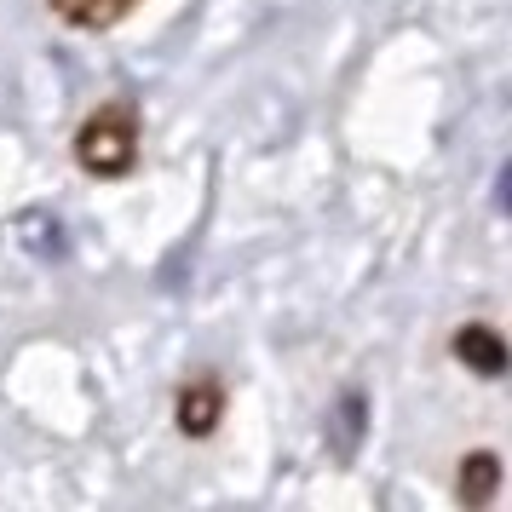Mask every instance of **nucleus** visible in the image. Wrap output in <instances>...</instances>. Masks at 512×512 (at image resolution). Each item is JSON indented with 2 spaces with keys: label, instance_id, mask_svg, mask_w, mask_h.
<instances>
[{
  "label": "nucleus",
  "instance_id": "obj_1",
  "mask_svg": "<svg viewBox=\"0 0 512 512\" xmlns=\"http://www.w3.org/2000/svg\"><path fill=\"white\" fill-rule=\"evenodd\" d=\"M139 144H144V110L139 98H104L93 116L75 127V167L87 179H127L139 167Z\"/></svg>",
  "mask_w": 512,
  "mask_h": 512
},
{
  "label": "nucleus",
  "instance_id": "obj_2",
  "mask_svg": "<svg viewBox=\"0 0 512 512\" xmlns=\"http://www.w3.org/2000/svg\"><path fill=\"white\" fill-rule=\"evenodd\" d=\"M219 420H225V380L213 369L190 374L185 386H179V397H173V426L185 438H213Z\"/></svg>",
  "mask_w": 512,
  "mask_h": 512
},
{
  "label": "nucleus",
  "instance_id": "obj_3",
  "mask_svg": "<svg viewBox=\"0 0 512 512\" xmlns=\"http://www.w3.org/2000/svg\"><path fill=\"white\" fill-rule=\"evenodd\" d=\"M449 351H455V363H466V374H478V380H501L507 363H512L501 328H489V323H461L449 334Z\"/></svg>",
  "mask_w": 512,
  "mask_h": 512
},
{
  "label": "nucleus",
  "instance_id": "obj_4",
  "mask_svg": "<svg viewBox=\"0 0 512 512\" xmlns=\"http://www.w3.org/2000/svg\"><path fill=\"white\" fill-rule=\"evenodd\" d=\"M144 0H47V12L58 24L81 29V35H98V29H116L139 12Z\"/></svg>",
  "mask_w": 512,
  "mask_h": 512
},
{
  "label": "nucleus",
  "instance_id": "obj_5",
  "mask_svg": "<svg viewBox=\"0 0 512 512\" xmlns=\"http://www.w3.org/2000/svg\"><path fill=\"white\" fill-rule=\"evenodd\" d=\"M495 489H501V455L495 449H472L461 455V472H455V495H461V507H489L495 501Z\"/></svg>",
  "mask_w": 512,
  "mask_h": 512
}]
</instances>
